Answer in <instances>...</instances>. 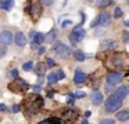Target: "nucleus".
Here are the masks:
<instances>
[{"mask_svg":"<svg viewBox=\"0 0 129 124\" xmlns=\"http://www.w3.org/2000/svg\"><path fill=\"white\" fill-rule=\"evenodd\" d=\"M24 106H25V110L28 112V114H35L43 106V98L40 95H31L26 98Z\"/></svg>","mask_w":129,"mask_h":124,"instance_id":"obj_1","label":"nucleus"},{"mask_svg":"<svg viewBox=\"0 0 129 124\" xmlns=\"http://www.w3.org/2000/svg\"><path fill=\"white\" fill-rule=\"evenodd\" d=\"M9 90L15 92V94H22V92L29 90V84L22 79H15L13 83L9 84Z\"/></svg>","mask_w":129,"mask_h":124,"instance_id":"obj_2","label":"nucleus"},{"mask_svg":"<svg viewBox=\"0 0 129 124\" xmlns=\"http://www.w3.org/2000/svg\"><path fill=\"white\" fill-rule=\"evenodd\" d=\"M53 51L56 52L60 58H67L71 55V48L68 46H65L64 43H61V41H56V43L53 44Z\"/></svg>","mask_w":129,"mask_h":124,"instance_id":"obj_3","label":"nucleus"},{"mask_svg":"<svg viewBox=\"0 0 129 124\" xmlns=\"http://www.w3.org/2000/svg\"><path fill=\"white\" fill-rule=\"evenodd\" d=\"M104 106H106V110L108 113L117 112V109H119V107L122 106V101H119V99L115 98L114 95H111L110 98H107L106 102H104Z\"/></svg>","mask_w":129,"mask_h":124,"instance_id":"obj_4","label":"nucleus"},{"mask_svg":"<svg viewBox=\"0 0 129 124\" xmlns=\"http://www.w3.org/2000/svg\"><path fill=\"white\" fill-rule=\"evenodd\" d=\"M85 35H86V32H85V29L81 26V25H79V26H75V28H74V30L71 32V35H70L71 43L76 44L78 41H81L82 39L85 37Z\"/></svg>","mask_w":129,"mask_h":124,"instance_id":"obj_5","label":"nucleus"},{"mask_svg":"<svg viewBox=\"0 0 129 124\" xmlns=\"http://www.w3.org/2000/svg\"><path fill=\"white\" fill-rule=\"evenodd\" d=\"M123 79V74L119 73V72H110L107 74V84L108 85H115V84H119Z\"/></svg>","mask_w":129,"mask_h":124,"instance_id":"obj_6","label":"nucleus"},{"mask_svg":"<svg viewBox=\"0 0 129 124\" xmlns=\"http://www.w3.org/2000/svg\"><path fill=\"white\" fill-rule=\"evenodd\" d=\"M31 15H32V19L36 21L40 15H42V4L38 2L35 3H31Z\"/></svg>","mask_w":129,"mask_h":124,"instance_id":"obj_7","label":"nucleus"},{"mask_svg":"<svg viewBox=\"0 0 129 124\" xmlns=\"http://www.w3.org/2000/svg\"><path fill=\"white\" fill-rule=\"evenodd\" d=\"M13 41V33L10 32V30H3V32L0 33V43H2V46H9V44H11Z\"/></svg>","mask_w":129,"mask_h":124,"instance_id":"obj_8","label":"nucleus"},{"mask_svg":"<svg viewBox=\"0 0 129 124\" xmlns=\"http://www.w3.org/2000/svg\"><path fill=\"white\" fill-rule=\"evenodd\" d=\"M90 101H92L93 105H101L104 102V98H103V94L100 91L94 90L92 94H90Z\"/></svg>","mask_w":129,"mask_h":124,"instance_id":"obj_9","label":"nucleus"},{"mask_svg":"<svg viewBox=\"0 0 129 124\" xmlns=\"http://www.w3.org/2000/svg\"><path fill=\"white\" fill-rule=\"evenodd\" d=\"M128 95H129V88L126 87V85L119 87L118 90H115V92H114V96H115V98H118L119 101H122V99L126 98Z\"/></svg>","mask_w":129,"mask_h":124,"instance_id":"obj_10","label":"nucleus"},{"mask_svg":"<svg viewBox=\"0 0 129 124\" xmlns=\"http://www.w3.org/2000/svg\"><path fill=\"white\" fill-rule=\"evenodd\" d=\"M86 81V74L81 70V69H76L75 74H74V83L75 84H82V83Z\"/></svg>","mask_w":129,"mask_h":124,"instance_id":"obj_11","label":"nucleus"},{"mask_svg":"<svg viewBox=\"0 0 129 124\" xmlns=\"http://www.w3.org/2000/svg\"><path fill=\"white\" fill-rule=\"evenodd\" d=\"M97 19H99V24H100L101 26H107V25L111 22V17H110L108 13H101L100 15L97 17Z\"/></svg>","mask_w":129,"mask_h":124,"instance_id":"obj_12","label":"nucleus"},{"mask_svg":"<svg viewBox=\"0 0 129 124\" xmlns=\"http://www.w3.org/2000/svg\"><path fill=\"white\" fill-rule=\"evenodd\" d=\"M15 44H17L18 47H24L26 44V37L22 32H18L17 35H15Z\"/></svg>","mask_w":129,"mask_h":124,"instance_id":"obj_13","label":"nucleus"},{"mask_svg":"<svg viewBox=\"0 0 129 124\" xmlns=\"http://www.w3.org/2000/svg\"><path fill=\"white\" fill-rule=\"evenodd\" d=\"M115 47H117L115 40H104L103 43H101L100 48H101V50H114Z\"/></svg>","mask_w":129,"mask_h":124,"instance_id":"obj_14","label":"nucleus"},{"mask_svg":"<svg viewBox=\"0 0 129 124\" xmlns=\"http://www.w3.org/2000/svg\"><path fill=\"white\" fill-rule=\"evenodd\" d=\"M46 69H47V65H46L45 62H39L35 66V72H36L39 76H43V74L46 73Z\"/></svg>","mask_w":129,"mask_h":124,"instance_id":"obj_15","label":"nucleus"},{"mask_svg":"<svg viewBox=\"0 0 129 124\" xmlns=\"http://www.w3.org/2000/svg\"><path fill=\"white\" fill-rule=\"evenodd\" d=\"M39 124H65V123L58 117H49V118H46L45 121H40Z\"/></svg>","mask_w":129,"mask_h":124,"instance_id":"obj_16","label":"nucleus"},{"mask_svg":"<svg viewBox=\"0 0 129 124\" xmlns=\"http://www.w3.org/2000/svg\"><path fill=\"white\" fill-rule=\"evenodd\" d=\"M117 120H119L121 123H125V121L129 120V112L128 110H122V112L117 113Z\"/></svg>","mask_w":129,"mask_h":124,"instance_id":"obj_17","label":"nucleus"},{"mask_svg":"<svg viewBox=\"0 0 129 124\" xmlns=\"http://www.w3.org/2000/svg\"><path fill=\"white\" fill-rule=\"evenodd\" d=\"M13 7H14V2H6V0L0 2V8L4 11H10Z\"/></svg>","mask_w":129,"mask_h":124,"instance_id":"obj_18","label":"nucleus"},{"mask_svg":"<svg viewBox=\"0 0 129 124\" xmlns=\"http://www.w3.org/2000/svg\"><path fill=\"white\" fill-rule=\"evenodd\" d=\"M56 35H57V30L56 29H51L50 32L47 33V35H46V41H49V43H56Z\"/></svg>","mask_w":129,"mask_h":124,"instance_id":"obj_19","label":"nucleus"},{"mask_svg":"<svg viewBox=\"0 0 129 124\" xmlns=\"http://www.w3.org/2000/svg\"><path fill=\"white\" fill-rule=\"evenodd\" d=\"M111 65L110 66H114V68H119V66H122V59H121V57L119 55H115L114 58L111 59Z\"/></svg>","mask_w":129,"mask_h":124,"instance_id":"obj_20","label":"nucleus"},{"mask_svg":"<svg viewBox=\"0 0 129 124\" xmlns=\"http://www.w3.org/2000/svg\"><path fill=\"white\" fill-rule=\"evenodd\" d=\"M58 80L60 79H58V74H57V73H50L47 76V83H49V84H54V83H57Z\"/></svg>","mask_w":129,"mask_h":124,"instance_id":"obj_21","label":"nucleus"},{"mask_svg":"<svg viewBox=\"0 0 129 124\" xmlns=\"http://www.w3.org/2000/svg\"><path fill=\"white\" fill-rule=\"evenodd\" d=\"M74 57H75V59H76V61H79V62H82V61L86 59V55L83 54V51H79V50L74 52Z\"/></svg>","mask_w":129,"mask_h":124,"instance_id":"obj_22","label":"nucleus"},{"mask_svg":"<svg viewBox=\"0 0 129 124\" xmlns=\"http://www.w3.org/2000/svg\"><path fill=\"white\" fill-rule=\"evenodd\" d=\"M65 116H67V118H74L78 116V110L75 109H67L65 110Z\"/></svg>","mask_w":129,"mask_h":124,"instance_id":"obj_23","label":"nucleus"},{"mask_svg":"<svg viewBox=\"0 0 129 124\" xmlns=\"http://www.w3.org/2000/svg\"><path fill=\"white\" fill-rule=\"evenodd\" d=\"M45 40H46V36H43L42 33H39V32H38L36 37L34 39V41H36V43L39 44V46H40V44H42V43H43V41H45ZM40 47H42V46H40Z\"/></svg>","mask_w":129,"mask_h":124,"instance_id":"obj_24","label":"nucleus"},{"mask_svg":"<svg viewBox=\"0 0 129 124\" xmlns=\"http://www.w3.org/2000/svg\"><path fill=\"white\" fill-rule=\"evenodd\" d=\"M114 2H111V0H100V2H97V6L99 7H107V6H111Z\"/></svg>","mask_w":129,"mask_h":124,"instance_id":"obj_25","label":"nucleus"},{"mask_svg":"<svg viewBox=\"0 0 129 124\" xmlns=\"http://www.w3.org/2000/svg\"><path fill=\"white\" fill-rule=\"evenodd\" d=\"M22 69H24V70H26V72H29V70H32V69H35V68H34V63H32V62H25L22 65Z\"/></svg>","mask_w":129,"mask_h":124,"instance_id":"obj_26","label":"nucleus"},{"mask_svg":"<svg viewBox=\"0 0 129 124\" xmlns=\"http://www.w3.org/2000/svg\"><path fill=\"white\" fill-rule=\"evenodd\" d=\"M114 17H115V18H121V17H122V8H121V7H115Z\"/></svg>","mask_w":129,"mask_h":124,"instance_id":"obj_27","label":"nucleus"},{"mask_svg":"<svg viewBox=\"0 0 129 124\" xmlns=\"http://www.w3.org/2000/svg\"><path fill=\"white\" fill-rule=\"evenodd\" d=\"M99 124H115V120L114 118H103Z\"/></svg>","mask_w":129,"mask_h":124,"instance_id":"obj_28","label":"nucleus"},{"mask_svg":"<svg viewBox=\"0 0 129 124\" xmlns=\"http://www.w3.org/2000/svg\"><path fill=\"white\" fill-rule=\"evenodd\" d=\"M46 65H47V68H53V66L56 65V62H54L51 58H47V59H46Z\"/></svg>","mask_w":129,"mask_h":124,"instance_id":"obj_29","label":"nucleus"},{"mask_svg":"<svg viewBox=\"0 0 129 124\" xmlns=\"http://www.w3.org/2000/svg\"><path fill=\"white\" fill-rule=\"evenodd\" d=\"M74 96H75V98H83V96H86V94H85L83 91H76V92L74 94Z\"/></svg>","mask_w":129,"mask_h":124,"instance_id":"obj_30","label":"nucleus"},{"mask_svg":"<svg viewBox=\"0 0 129 124\" xmlns=\"http://www.w3.org/2000/svg\"><path fill=\"white\" fill-rule=\"evenodd\" d=\"M122 39H123V43H129V32H123Z\"/></svg>","mask_w":129,"mask_h":124,"instance_id":"obj_31","label":"nucleus"},{"mask_svg":"<svg viewBox=\"0 0 129 124\" xmlns=\"http://www.w3.org/2000/svg\"><path fill=\"white\" fill-rule=\"evenodd\" d=\"M10 76L14 77V79H18V70L17 69H13V70L10 72Z\"/></svg>","mask_w":129,"mask_h":124,"instance_id":"obj_32","label":"nucleus"},{"mask_svg":"<svg viewBox=\"0 0 129 124\" xmlns=\"http://www.w3.org/2000/svg\"><path fill=\"white\" fill-rule=\"evenodd\" d=\"M20 110H21V106H20V105H14V106L11 107V112H13V113H18Z\"/></svg>","mask_w":129,"mask_h":124,"instance_id":"obj_33","label":"nucleus"},{"mask_svg":"<svg viewBox=\"0 0 129 124\" xmlns=\"http://www.w3.org/2000/svg\"><path fill=\"white\" fill-rule=\"evenodd\" d=\"M71 24H72V22H71L70 19H65V21H64V22H62V24H61V28H67V26H70Z\"/></svg>","mask_w":129,"mask_h":124,"instance_id":"obj_34","label":"nucleus"},{"mask_svg":"<svg viewBox=\"0 0 129 124\" xmlns=\"http://www.w3.org/2000/svg\"><path fill=\"white\" fill-rule=\"evenodd\" d=\"M4 55H6V47H4V46H2V47H0V57L3 58Z\"/></svg>","mask_w":129,"mask_h":124,"instance_id":"obj_35","label":"nucleus"},{"mask_svg":"<svg viewBox=\"0 0 129 124\" xmlns=\"http://www.w3.org/2000/svg\"><path fill=\"white\" fill-rule=\"evenodd\" d=\"M45 52H46V48H45V47H39V48H38V54H39V55H43V54H45Z\"/></svg>","mask_w":129,"mask_h":124,"instance_id":"obj_36","label":"nucleus"},{"mask_svg":"<svg viewBox=\"0 0 129 124\" xmlns=\"http://www.w3.org/2000/svg\"><path fill=\"white\" fill-rule=\"evenodd\" d=\"M57 74H58V79H60V80L65 79V73H64L62 70H58V72H57Z\"/></svg>","mask_w":129,"mask_h":124,"instance_id":"obj_37","label":"nucleus"},{"mask_svg":"<svg viewBox=\"0 0 129 124\" xmlns=\"http://www.w3.org/2000/svg\"><path fill=\"white\" fill-rule=\"evenodd\" d=\"M34 91H35V92H40V91H42V87H40L39 84L34 85Z\"/></svg>","mask_w":129,"mask_h":124,"instance_id":"obj_38","label":"nucleus"},{"mask_svg":"<svg viewBox=\"0 0 129 124\" xmlns=\"http://www.w3.org/2000/svg\"><path fill=\"white\" fill-rule=\"evenodd\" d=\"M4 110H6V105L2 103V105H0V112H4Z\"/></svg>","mask_w":129,"mask_h":124,"instance_id":"obj_39","label":"nucleus"},{"mask_svg":"<svg viewBox=\"0 0 129 124\" xmlns=\"http://www.w3.org/2000/svg\"><path fill=\"white\" fill-rule=\"evenodd\" d=\"M85 116H86V117H90V116H92V112H90V110H87V112H85Z\"/></svg>","mask_w":129,"mask_h":124,"instance_id":"obj_40","label":"nucleus"},{"mask_svg":"<svg viewBox=\"0 0 129 124\" xmlns=\"http://www.w3.org/2000/svg\"><path fill=\"white\" fill-rule=\"evenodd\" d=\"M43 4H45V6H51V4H53V2H43Z\"/></svg>","mask_w":129,"mask_h":124,"instance_id":"obj_41","label":"nucleus"},{"mask_svg":"<svg viewBox=\"0 0 129 124\" xmlns=\"http://www.w3.org/2000/svg\"><path fill=\"white\" fill-rule=\"evenodd\" d=\"M82 124H87V121H86V120H83V121H82Z\"/></svg>","mask_w":129,"mask_h":124,"instance_id":"obj_42","label":"nucleus"},{"mask_svg":"<svg viewBox=\"0 0 129 124\" xmlns=\"http://www.w3.org/2000/svg\"><path fill=\"white\" fill-rule=\"evenodd\" d=\"M125 24H126V25H128V26H129V21H126V22H125Z\"/></svg>","mask_w":129,"mask_h":124,"instance_id":"obj_43","label":"nucleus"},{"mask_svg":"<svg viewBox=\"0 0 129 124\" xmlns=\"http://www.w3.org/2000/svg\"><path fill=\"white\" fill-rule=\"evenodd\" d=\"M128 4H129V2H128Z\"/></svg>","mask_w":129,"mask_h":124,"instance_id":"obj_44","label":"nucleus"}]
</instances>
